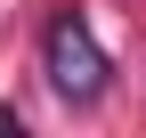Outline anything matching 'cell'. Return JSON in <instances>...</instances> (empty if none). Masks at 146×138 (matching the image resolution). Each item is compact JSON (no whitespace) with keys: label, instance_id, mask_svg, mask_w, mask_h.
<instances>
[{"label":"cell","instance_id":"1","mask_svg":"<svg viewBox=\"0 0 146 138\" xmlns=\"http://www.w3.org/2000/svg\"><path fill=\"white\" fill-rule=\"evenodd\" d=\"M41 65H49V90H57L65 106H89V98H106V49H98V33H89L73 8L41 33Z\"/></svg>","mask_w":146,"mask_h":138}]
</instances>
